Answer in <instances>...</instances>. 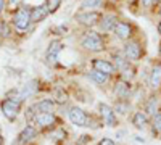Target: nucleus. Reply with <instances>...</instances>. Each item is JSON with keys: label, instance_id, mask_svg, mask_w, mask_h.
<instances>
[{"label": "nucleus", "instance_id": "f257e3e1", "mask_svg": "<svg viewBox=\"0 0 161 145\" xmlns=\"http://www.w3.org/2000/svg\"><path fill=\"white\" fill-rule=\"evenodd\" d=\"M79 47L89 52V53H100L105 50L106 44H105V37L102 36L100 31H93V29H87L82 32L79 39Z\"/></svg>", "mask_w": 161, "mask_h": 145}, {"label": "nucleus", "instance_id": "f03ea898", "mask_svg": "<svg viewBox=\"0 0 161 145\" xmlns=\"http://www.w3.org/2000/svg\"><path fill=\"white\" fill-rule=\"evenodd\" d=\"M11 26L13 29L19 34H24L31 29L32 21H31V7L21 5L18 10L11 13Z\"/></svg>", "mask_w": 161, "mask_h": 145}, {"label": "nucleus", "instance_id": "7ed1b4c3", "mask_svg": "<svg viewBox=\"0 0 161 145\" xmlns=\"http://www.w3.org/2000/svg\"><path fill=\"white\" fill-rule=\"evenodd\" d=\"M102 16H103V13L100 10L79 11V13H76L74 21L77 24H80V26H84V28H87V29H92V28H95V26H98Z\"/></svg>", "mask_w": 161, "mask_h": 145}, {"label": "nucleus", "instance_id": "20e7f679", "mask_svg": "<svg viewBox=\"0 0 161 145\" xmlns=\"http://www.w3.org/2000/svg\"><path fill=\"white\" fill-rule=\"evenodd\" d=\"M0 110H2L3 116L8 121H16V118L19 116V111H21V103L7 97L0 102Z\"/></svg>", "mask_w": 161, "mask_h": 145}, {"label": "nucleus", "instance_id": "39448f33", "mask_svg": "<svg viewBox=\"0 0 161 145\" xmlns=\"http://www.w3.org/2000/svg\"><path fill=\"white\" fill-rule=\"evenodd\" d=\"M68 118L69 121L74 124V126H80V127H86V126H92L90 124V116L80 108V107H71L69 111H68Z\"/></svg>", "mask_w": 161, "mask_h": 145}, {"label": "nucleus", "instance_id": "423d86ee", "mask_svg": "<svg viewBox=\"0 0 161 145\" xmlns=\"http://www.w3.org/2000/svg\"><path fill=\"white\" fill-rule=\"evenodd\" d=\"M57 116L55 113H36L34 118H32V124L37 127V129H48V127H53L57 124Z\"/></svg>", "mask_w": 161, "mask_h": 145}, {"label": "nucleus", "instance_id": "0eeeda50", "mask_svg": "<svg viewBox=\"0 0 161 145\" xmlns=\"http://www.w3.org/2000/svg\"><path fill=\"white\" fill-rule=\"evenodd\" d=\"M123 53L129 61H139L142 58V47L137 41H127L124 44Z\"/></svg>", "mask_w": 161, "mask_h": 145}, {"label": "nucleus", "instance_id": "6e6552de", "mask_svg": "<svg viewBox=\"0 0 161 145\" xmlns=\"http://www.w3.org/2000/svg\"><path fill=\"white\" fill-rule=\"evenodd\" d=\"M61 50H63V42L61 41H52L50 44H48V48H47V52H45V61L48 63V64H57V61H58V55L61 53Z\"/></svg>", "mask_w": 161, "mask_h": 145}, {"label": "nucleus", "instance_id": "1a4fd4ad", "mask_svg": "<svg viewBox=\"0 0 161 145\" xmlns=\"http://www.w3.org/2000/svg\"><path fill=\"white\" fill-rule=\"evenodd\" d=\"M132 24L127 23V21H118V24L114 26V36L119 39V41H123V42H127L130 41V37H132Z\"/></svg>", "mask_w": 161, "mask_h": 145}, {"label": "nucleus", "instance_id": "9d476101", "mask_svg": "<svg viewBox=\"0 0 161 145\" xmlns=\"http://www.w3.org/2000/svg\"><path fill=\"white\" fill-rule=\"evenodd\" d=\"M90 64H92V70H97V71H100V73H105V74H108V76H111V74H114V73H116L114 64H113L110 60H103V58H93V60L90 61Z\"/></svg>", "mask_w": 161, "mask_h": 145}, {"label": "nucleus", "instance_id": "9b49d317", "mask_svg": "<svg viewBox=\"0 0 161 145\" xmlns=\"http://www.w3.org/2000/svg\"><path fill=\"white\" fill-rule=\"evenodd\" d=\"M118 16L113 15V13H108V15H103L100 23H98V29L100 32L103 34H108V32H113L114 31V26L118 24Z\"/></svg>", "mask_w": 161, "mask_h": 145}, {"label": "nucleus", "instance_id": "f8f14e48", "mask_svg": "<svg viewBox=\"0 0 161 145\" xmlns=\"http://www.w3.org/2000/svg\"><path fill=\"white\" fill-rule=\"evenodd\" d=\"M55 107H57V103L53 102V98H42L32 105L31 111L34 114L36 113H53L55 111Z\"/></svg>", "mask_w": 161, "mask_h": 145}, {"label": "nucleus", "instance_id": "ddd939ff", "mask_svg": "<svg viewBox=\"0 0 161 145\" xmlns=\"http://www.w3.org/2000/svg\"><path fill=\"white\" fill-rule=\"evenodd\" d=\"M98 111H100V114L103 118V123L106 126H116V113L113 111L111 107H108V105H105V103H100Z\"/></svg>", "mask_w": 161, "mask_h": 145}, {"label": "nucleus", "instance_id": "4468645a", "mask_svg": "<svg viewBox=\"0 0 161 145\" xmlns=\"http://www.w3.org/2000/svg\"><path fill=\"white\" fill-rule=\"evenodd\" d=\"M37 127L34 126V124H28L26 126L21 132H19V136H18V143L19 145H24V143H28V142H31L34 137H37Z\"/></svg>", "mask_w": 161, "mask_h": 145}, {"label": "nucleus", "instance_id": "2eb2a0df", "mask_svg": "<svg viewBox=\"0 0 161 145\" xmlns=\"http://www.w3.org/2000/svg\"><path fill=\"white\" fill-rule=\"evenodd\" d=\"M50 15L48 10L45 5H37V7H31V21L32 24H37V23H42L45 21V18Z\"/></svg>", "mask_w": 161, "mask_h": 145}, {"label": "nucleus", "instance_id": "dca6fc26", "mask_svg": "<svg viewBox=\"0 0 161 145\" xmlns=\"http://www.w3.org/2000/svg\"><path fill=\"white\" fill-rule=\"evenodd\" d=\"M113 60H114V61H111V63L114 64L116 71L124 73L126 70H129V63H130V61L124 57L123 52H114V53H113Z\"/></svg>", "mask_w": 161, "mask_h": 145}, {"label": "nucleus", "instance_id": "f3484780", "mask_svg": "<svg viewBox=\"0 0 161 145\" xmlns=\"http://www.w3.org/2000/svg\"><path fill=\"white\" fill-rule=\"evenodd\" d=\"M114 95L119 98V100H126L129 95H130V84L127 81H119L116 86H114Z\"/></svg>", "mask_w": 161, "mask_h": 145}, {"label": "nucleus", "instance_id": "a211bd4d", "mask_svg": "<svg viewBox=\"0 0 161 145\" xmlns=\"http://www.w3.org/2000/svg\"><path fill=\"white\" fill-rule=\"evenodd\" d=\"M148 84L152 89H159L161 87V64H155L148 76Z\"/></svg>", "mask_w": 161, "mask_h": 145}, {"label": "nucleus", "instance_id": "6ab92c4d", "mask_svg": "<svg viewBox=\"0 0 161 145\" xmlns=\"http://www.w3.org/2000/svg\"><path fill=\"white\" fill-rule=\"evenodd\" d=\"M92 82H95V84H98V86H103V84H106L110 81V76L108 74H105V73H100V71H97V70H90V71H87V74H86Z\"/></svg>", "mask_w": 161, "mask_h": 145}, {"label": "nucleus", "instance_id": "aec40b11", "mask_svg": "<svg viewBox=\"0 0 161 145\" xmlns=\"http://www.w3.org/2000/svg\"><path fill=\"white\" fill-rule=\"evenodd\" d=\"M132 124L137 129H143L148 124V116H147V113L145 111H136L132 116Z\"/></svg>", "mask_w": 161, "mask_h": 145}, {"label": "nucleus", "instance_id": "412c9836", "mask_svg": "<svg viewBox=\"0 0 161 145\" xmlns=\"http://www.w3.org/2000/svg\"><path fill=\"white\" fill-rule=\"evenodd\" d=\"M103 7V0H82L79 5L80 11H89V10H98Z\"/></svg>", "mask_w": 161, "mask_h": 145}, {"label": "nucleus", "instance_id": "4be33fe9", "mask_svg": "<svg viewBox=\"0 0 161 145\" xmlns=\"http://www.w3.org/2000/svg\"><path fill=\"white\" fill-rule=\"evenodd\" d=\"M145 113H147V116L148 114H155V113H158V98L156 97H150L148 100H147V103H145Z\"/></svg>", "mask_w": 161, "mask_h": 145}, {"label": "nucleus", "instance_id": "5701e85b", "mask_svg": "<svg viewBox=\"0 0 161 145\" xmlns=\"http://www.w3.org/2000/svg\"><path fill=\"white\" fill-rule=\"evenodd\" d=\"M129 108H130V105H129L127 100H118L116 105H114V108H113V111L119 113V114H126L129 111Z\"/></svg>", "mask_w": 161, "mask_h": 145}, {"label": "nucleus", "instance_id": "b1692460", "mask_svg": "<svg viewBox=\"0 0 161 145\" xmlns=\"http://www.w3.org/2000/svg\"><path fill=\"white\" fill-rule=\"evenodd\" d=\"M61 3H63V0H45V7H47V10H48V13L52 15V13H57L58 11V8L61 7Z\"/></svg>", "mask_w": 161, "mask_h": 145}, {"label": "nucleus", "instance_id": "393cba45", "mask_svg": "<svg viewBox=\"0 0 161 145\" xmlns=\"http://www.w3.org/2000/svg\"><path fill=\"white\" fill-rule=\"evenodd\" d=\"M152 126H153V132H159L161 134V111H158V113L153 114Z\"/></svg>", "mask_w": 161, "mask_h": 145}, {"label": "nucleus", "instance_id": "a878e982", "mask_svg": "<svg viewBox=\"0 0 161 145\" xmlns=\"http://www.w3.org/2000/svg\"><path fill=\"white\" fill-rule=\"evenodd\" d=\"M5 2H7V10H10V11L13 13L15 10H18V8L23 5L24 0H5Z\"/></svg>", "mask_w": 161, "mask_h": 145}, {"label": "nucleus", "instance_id": "bb28decb", "mask_svg": "<svg viewBox=\"0 0 161 145\" xmlns=\"http://www.w3.org/2000/svg\"><path fill=\"white\" fill-rule=\"evenodd\" d=\"M66 100H68V95H66V92H63V90H57V98H53V102H55V103H64Z\"/></svg>", "mask_w": 161, "mask_h": 145}, {"label": "nucleus", "instance_id": "cd10ccee", "mask_svg": "<svg viewBox=\"0 0 161 145\" xmlns=\"http://www.w3.org/2000/svg\"><path fill=\"white\" fill-rule=\"evenodd\" d=\"M98 145H116V143H114L111 139H108V137H103V139H100Z\"/></svg>", "mask_w": 161, "mask_h": 145}, {"label": "nucleus", "instance_id": "c85d7f7f", "mask_svg": "<svg viewBox=\"0 0 161 145\" xmlns=\"http://www.w3.org/2000/svg\"><path fill=\"white\" fill-rule=\"evenodd\" d=\"M5 10H7V2H5V0H0V18H2Z\"/></svg>", "mask_w": 161, "mask_h": 145}, {"label": "nucleus", "instance_id": "c756f323", "mask_svg": "<svg viewBox=\"0 0 161 145\" xmlns=\"http://www.w3.org/2000/svg\"><path fill=\"white\" fill-rule=\"evenodd\" d=\"M5 26H7V23L2 20V18H0V37H2L3 36V31H5Z\"/></svg>", "mask_w": 161, "mask_h": 145}, {"label": "nucleus", "instance_id": "7c9ffc66", "mask_svg": "<svg viewBox=\"0 0 161 145\" xmlns=\"http://www.w3.org/2000/svg\"><path fill=\"white\" fill-rule=\"evenodd\" d=\"M53 31H55V32H61V34H64L68 29H66V26H60V28H55Z\"/></svg>", "mask_w": 161, "mask_h": 145}, {"label": "nucleus", "instance_id": "2f4dec72", "mask_svg": "<svg viewBox=\"0 0 161 145\" xmlns=\"http://www.w3.org/2000/svg\"><path fill=\"white\" fill-rule=\"evenodd\" d=\"M142 3H143V7H152L153 0H142Z\"/></svg>", "mask_w": 161, "mask_h": 145}, {"label": "nucleus", "instance_id": "473e14b6", "mask_svg": "<svg viewBox=\"0 0 161 145\" xmlns=\"http://www.w3.org/2000/svg\"><path fill=\"white\" fill-rule=\"evenodd\" d=\"M158 32H159V36H161V21H159V24H158Z\"/></svg>", "mask_w": 161, "mask_h": 145}, {"label": "nucleus", "instance_id": "72a5a7b5", "mask_svg": "<svg viewBox=\"0 0 161 145\" xmlns=\"http://www.w3.org/2000/svg\"><path fill=\"white\" fill-rule=\"evenodd\" d=\"M0 145H3V139H2V136H0Z\"/></svg>", "mask_w": 161, "mask_h": 145}, {"label": "nucleus", "instance_id": "f704fd0d", "mask_svg": "<svg viewBox=\"0 0 161 145\" xmlns=\"http://www.w3.org/2000/svg\"><path fill=\"white\" fill-rule=\"evenodd\" d=\"M110 2H119V0H110Z\"/></svg>", "mask_w": 161, "mask_h": 145}, {"label": "nucleus", "instance_id": "c9c22d12", "mask_svg": "<svg viewBox=\"0 0 161 145\" xmlns=\"http://www.w3.org/2000/svg\"><path fill=\"white\" fill-rule=\"evenodd\" d=\"M159 15H161V8H159Z\"/></svg>", "mask_w": 161, "mask_h": 145}]
</instances>
